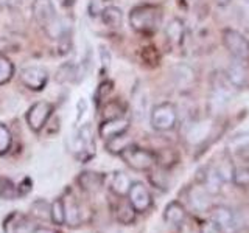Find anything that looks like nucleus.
<instances>
[{"mask_svg": "<svg viewBox=\"0 0 249 233\" xmlns=\"http://www.w3.org/2000/svg\"><path fill=\"white\" fill-rule=\"evenodd\" d=\"M35 20L42 27V30L54 41H62L69 36V27L54 11L50 0H35L33 2Z\"/></svg>", "mask_w": 249, "mask_h": 233, "instance_id": "nucleus-1", "label": "nucleus"}, {"mask_svg": "<svg viewBox=\"0 0 249 233\" xmlns=\"http://www.w3.org/2000/svg\"><path fill=\"white\" fill-rule=\"evenodd\" d=\"M162 19L160 8L156 5H139L129 13V25L137 33L150 34L159 28Z\"/></svg>", "mask_w": 249, "mask_h": 233, "instance_id": "nucleus-2", "label": "nucleus"}, {"mask_svg": "<svg viewBox=\"0 0 249 233\" xmlns=\"http://www.w3.org/2000/svg\"><path fill=\"white\" fill-rule=\"evenodd\" d=\"M233 90H235V87L229 83L226 73H215L212 76V89H210L209 106L215 112L221 111L224 106H228L231 98L233 97Z\"/></svg>", "mask_w": 249, "mask_h": 233, "instance_id": "nucleus-3", "label": "nucleus"}, {"mask_svg": "<svg viewBox=\"0 0 249 233\" xmlns=\"http://www.w3.org/2000/svg\"><path fill=\"white\" fill-rule=\"evenodd\" d=\"M120 157L129 168L136 171H150L154 166V163L158 162L156 155L151 151L132 143L120 152Z\"/></svg>", "mask_w": 249, "mask_h": 233, "instance_id": "nucleus-4", "label": "nucleus"}, {"mask_svg": "<svg viewBox=\"0 0 249 233\" xmlns=\"http://www.w3.org/2000/svg\"><path fill=\"white\" fill-rule=\"evenodd\" d=\"M150 121L153 129L159 132H168L173 131L178 124V109L173 103H160L153 107Z\"/></svg>", "mask_w": 249, "mask_h": 233, "instance_id": "nucleus-5", "label": "nucleus"}, {"mask_svg": "<svg viewBox=\"0 0 249 233\" xmlns=\"http://www.w3.org/2000/svg\"><path fill=\"white\" fill-rule=\"evenodd\" d=\"M210 221H212L221 233H238L241 229L240 216L232 208L226 205H218L210 212Z\"/></svg>", "mask_w": 249, "mask_h": 233, "instance_id": "nucleus-6", "label": "nucleus"}, {"mask_svg": "<svg viewBox=\"0 0 249 233\" xmlns=\"http://www.w3.org/2000/svg\"><path fill=\"white\" fill-rule=\"evenodd\" d=\"M223 44L233 58L238 61H248L249 59V41L233 28H224L223 30Z\"/></svg>", "mask_w": 249, "mask_h": 233, "instance_id": "nucleus-7", "label": "nucleus"}, {"mask_svg": "<svg viewBox=\"0 0 249 233\" xmlns=\"http://www.w3.org/2000/svg\"><path fill=\"white\" fill-rule=\"evenodd\" d=\"M73 150L76 152V157L81 162H88L95 155V142H93L90 123H86L78 129L73 138Z\"/></svg>", "mask_w": 249, "mask_h": 233, "instance_id": "nucleus-8", "label": "nucleus"}, {"mask_svg": "<svg viewBox=\"0 0 249 233\" xmlns=\"http://www.w3.org/2000/svg\"><path fill=\"white\" fill-rule=\"evenodd\" d=\"M171 78H173L175 87L181 93H189L193 90L195 84H196V72L189 64L179 62L171 70Z\"/></svg>", "mask_w": 249, "mask_h": 233, "instance_id": "nucleus-9", "label": "nucleus"}, {"mask_svg": "<svg viewBox=\"0 0 249 233\" xmlns=\"http://www.w3.org/2000/svg\"><path fill=\"white\" fill-rule=\"evenodd\" d=\"M128 198H129V204L132 205V208H134L137 213H145L146 210H150V207L153 205L151 193L148 191L145 183H142V182L131 183Z\"/></svg>", "mask_w": 249, "mask_h": 233, "instance_id": "nucleus-10", "label": "nucleus"}, {"mask_svg": "<svg viewBox=\"0 0 249 233\" xmlns=\"http://www.w3.org/2000/svg\"><path fill=\"white\" fill-rule=\"evenodd\" d=\"M52 112H53V106L50 103H47V101H39V103H35L27 112L28 126L35 132H39L45 126V123L50 118Z\"/></svg>", "mask_w": 249, "mask_h": 233, "instance_id": "nucleus-11", "label": "nucleus"}, {"mask_svg": "<svg viewBox=\"0 0 249 233\" xmlns=\"http://www.w3.org/2000/svg\"><path fill=\"white\" fill-rule=\"evenodd\" d=\"M20 81L25 87L37 92L45 87L47 81H49V73H47L45 68L39 66H30V67L22 68Z\"/></svg>", "mask_w": 249, "mask_h": 233, "instance_id": "nucleus-12", "label": "nucleus"}, {"mask_svg": "<svg viewBox=\"0 0 249 233\" xmlns=\"http://www.w3.org/2000/svg\"><path fill=\"white\" fill-rule=\"evenodd\" d=\"M129 128V120L124 118V116H115V118H107L103 120L100 124V137H103L106 140L117 137V135H122L124 132L128 131Z\"/></svg>", "mask_w": 249, "mask_h": 233, "instance_id": "nucleus-13", "label": "nucleus"}, {"mask_svg": "<svg viewBox=\"0 0 249 233\" xmlns=\"http://www.w3.org/2000/svg\"><path fill=\"white\" fill-rule=\"evenodd\" d=\"M210 196L212 194L207 193V190L202 185H195L189 190L187 200H189L190 207L195 212H207L210 208Z\"/></svg>", "mask_w": 249, "mask_h": 233, "instance_id": "nucleus-14", "label": "nucleus"}, {"mask_svg": "<svg viewBox=\"0 0 249 233\" xmlns=\"http://www.w3.org/2000/svg\"><path fill=\"white\" fill-rule=\"evenodd\" d=\"M243 61H233L226 68V76H228L229 83L233 85L235 89H245L249 84V76H248V70L246 67L241 64Z\"/></svg>", "mask_w": 249, "mask_h": 233, "instance_id": "nucleus-15", "label": "nucleus"}, {"mask_svg": "<svg viewBox=\"0 0 249 233\" xmlns=\"http://www.w3.org/2000/svg\"><path fill=\"white\" fill-rule=\"evenodd\" d=\"M185 217H187V212L179 200L170 202L165 207V210H163V221L168 225H173V227H181L185 222Z\"/></svg>", "mask_w": 249, "mask_h": 233, "instance_id": "nucleus-16", "label": "nucleus"}, {"mask_svg": "<svg viewBox=\"0 0 249 233\" xmlns=\"http://www.w3.org/2000/svg\"><path fill=\"white\" fill-rule=\"evenodd\" d=\"M78 183L88 193H97L105 183V174L95 173V171H83L78 176Z\"/></svg>", "mask_w": 249, "mask_h": 233, "instance_id": "nucleus-17", "label": "nucleus"}, {"mask_svg": "<svg viewBox=\"0 0 249 233\" xmlns=\"http://www.w3.org/2000/svg\"><path fill=\"white\" fill-rule=\"evenodd\" d=\"M199 182L201 185L204 186L207 190V193H210L213 196V194H218L221 190V185L224 183L223 179L218 174V171L215 169L213 165H210L204 169V174L199 176Z\"/></svg>", "mask_w": 249, "mask_h": 233, "instance_id": "nucleus-18", "label": "nucleus"}, {"mask_svg": "<svg viewBox=\"0 0 249 233\" xmlns=\"http://www.w3.org/2000/svg\"><path fill=\"white\" fill-rule=\"evenodd\" d=\"M165 37L171 45H175V47L182 45L184 37H185V23L182 22V19L175 17L167 23Z\"/></svg>", "mask_w": 249, "mask_h": 233, "instance_id": "nucleus-19", "label": "nucleus"}, {"mask_svg": "<svg viewBox=\"0 0 249 233\" xmlns=\"http://www.w3.org/2000/svg\"><path fill=\"white\" fill-rule=\"evenodd\" d=\"M131 179L126 173L123 171H115L112 174V181H111V190L112 193H115L117 196H128L129 188H131Z\"/></svg>", "mask_w": 249, "mask_h": 233, "instance_id": "nucleus-20", "label": "nucleus"}, {"mask_svg": "<svg viewBox=\"0 0 249 233\" xmlns=\"http://www.w3.org/2000/svg\"><path fill=\"white\" fill-rule=\"evenodd\" d=\"M210 128H212V124L207 123V121L193 123L189 128V131H187V140H189L190 143H195V145L201 143L202 140H206V137L209 135Z\"/></svg>", "mask_w": 249, "mask_h": 233, "instance_id": "nucleus-21", "label": "nucleus"}, {"mask_svg": "<svg viewBox=\"0 0 249 233\" xmlns=\"http://www.w3.org/2000/svg\"><path fill=\"white\" fill-rule=\"evenodd\" d=\"M101 19H103L105 25L111 27V28H117L122 25L123 22V13L120 8L117 6H107L101 13Z\"/></svg>", "mask_w": 249, "mask_h": 233, "instance_id": "nucleus-22", "label": "nucleus"}, {"mask_svg": "<svg viewBox=\"0 0 249 233\" xmlns=\"http://www.w3.org/2000/svg\"><path fill=\"white\" fill-rule=\"evenodd\" d=\"M11 217L14 222H11L10 217L6 219V224H5L6 233H28V224L25 221V217L19 213L11 215Z\"/></svg>", "mask_w": 249, "mask_h": 233, "instance_id": "nucleus-23", "label": "nucleus"}, {"mask_svg": "<svg viewBox=\"0 0 249 233\" xmlns=\"http://www.w3.org/2000/svg\"><path fill=\"white\" fill-rule=\"evenodd\" d=\"M117 219L122 224H131L136 219V210L132 208L129 202H122L117 207Z\"/></svg>", "mask_w": 249, "mask_h": 233, "instance_id": "nucleus-24", "label": "nucleus"}, {"mask_svg": "<svg viewBox=\"0 0 249 233\" xmlns=\"http://www.w3.org/2000/svg\"><path fill=\"white\" fill-rule=\"evenodd\" d=\"M50 219L56 225H62L66 222V205L62 199H56L50 205Z\"/></svg>", "mask_w": 249, "mask_h": 233, "instance_id": "nucleus-25", "label": "nucleus"}, {"mask_svg": "<svg viewBox=\"0 0 249 233\" xmlns=\"http://www.w3.org/2000/svg\"><path fill=\"white\" fill-rule=\"evenodd\" d=\"M131 142H129V138L122 134V135H117V137H112V138H109L107 140V143H106V150L109 152H112V154H119L124 150L126 146H129Z\"/></svg>", "mask_w": 249, "mask_h": 233, "instance_id": "nucleus-26", "label": "nucleus"}, {"mask_svg": "<svg viewBox=\"0 0 249 233\" xmlns=\"http://www.w3.org/2000/svg\"><path fill=\"white\" fill-rule=\"evenodd\" d=\"M215 169L218 171V174H220V177L223 179V182H232V177H233V171H235V168H233V163L231 159H223L220 160V163L218 165H213Z\"/></svg>", "mask_w": 249, "mask_h": 233, "instance_id": "nucleus-27", "label": "nucleus"}, {"mask_svg": "<svg viewBox=\"0 0 249 233\" xmlns=\"http://www.w3.org/2000/svg\"><path fill=\"white\" fill-rule=\"evenodd\" d=\"M18 194V186H16L10 179L6 177H0V199H6V200H11Z\"/></svg>", "mask_w": 249, "mask_h": 233, "instance_id": "nucleus-28", "label": "nucleus"}, {"mask_svg": "<svg viewBox=\"0 0 249 233\" xmlns=\"http://www.w3.org/2000/svg\"><path fill=\"white\" fill-rule=\"evenodd\" d=\"M14 75V66L13 62L3 54H0V85L8 83Z\"/></svg>", "mask_w": 249, "mask_h": 233, "instance_id": "nucleus-29", "label": "nucleus"}, {"mask_svg": "<svg viewBox=\"0 0 249 233\" xmlns=\"http://www.w3.org/2000/svg\"><path fill=\"white\" fill-rule=\"evenodd\" d=\"M232 182L235 183L240 188H245V186H249V168L248 166H238L233 171V177Z\"/></svg>", "mask_w": 249, "mask_h": 233, "instance_id": "nucleus-30", "label": "nucleus"}, {"mask_svg": "<svg viewBox=\"0 0 249 233\" xmlns=\"http://www.w3.org/2000/svg\"><path fill=\"white\" fill-rule=\"evenodd\" d=\"M11 143H13V137H11L10 129H8L5 124L0 123V155L10 151Z\"/></svg>", "mask_w": 249, "mask_h": 233, "instance_id": "nucleus-31", "label": "nucleus"}, {"mask_svg": "<svg viewBox=\"0 0 249 233\" xmlns=\"http://www.w3.org/2000/svg\"><path fill=\"white\" fill-rule=\"evenodd\" d=\"M134 111L139 116H142L146 111V95L142 89H137L134 93Z\"/></svg>", "mask_w": 249, "mask_h": 233, "instance_id": "nucleus-32", "label": "nucleus"}, {"mask_svg": "<svg viewBox=\"0 0 249 233\" xmlns=\"http://www.w3.org/2000/svg\"><path fill=\"white\" fill-rule=\"evenodd\" d=\"M66 221L70 225H76L80 222V210H78L75 204H70L66 207Z\"/></svg>", "mask_w": 249, "mask_h": 233, "instance_id": "nucleus-33", "label": "nucleus"}, {"mask_svg": "<svg viewBox=\"0 0 249 233\" xmlns=\"http://www.w3.org/2000/svg\"><path fill=\"white\" fill-rule=\"evenodd\" d=\"M112 90V83L111 81H105V83H101L100 84V87H98V90H97V101H100V100H103V98H106L107 97V93Z\"/></svg>", "mask_w": 249, "mask_h": 233, "instance_id": "nucleus-34", "label": "nucleus"}, {"mask_svg": "<svg viewBox=\"0 0 249 233\" xmlns=\"http://www.w3.org/2000/svg\"><path fill=\"white\" fill-rule=\"evenodd\" d=\"M237 155L243 160V162H249V142H246L245 145L238 146L237 150Z\"/></svg>", "mask_w": 249, "mask_h": 233, "instance_id": "nucleus-35", "label": "nucleus"}, {"mask_svg": "<svg viewBox=\"0 0 249 233\" xmlns=\"http://www.w3.org/2000/svg\"><path fill=\"white\" fill-rule=\"evenodd\" d=\"M201 233H221V232H220V229H218L212 221H209V222L202 224Z\"/></svg>", "mask_w": 249, "mask_h": 233, "instance_id": "nucleus-36", "label": "nucleus"}, {"mask_svg": "<svg viewBox=\"0 0 249 233\" xmlns=\"http://www.w3.org/2000/svg\"><path fill=\"white\" fill-rule=\"evenodd\" d=\"M22 3V0H0V8H13Z\"/></svg>", "mask_w": 249, "mask_h": 233, "instance_id": "nucleus-37", "label": "nucleus"}, {"mask_svg": "<svg viewBox=\"0 0 249 233\" xmlns=\"http://www.w3.org/2000/svg\"><path fill=\"white\" fill-rule=\"evenodd\" d=\"M33 233H58V232H54L53 229H47V227H39L36 229Z\"/></svg>", "mask_w": 249, "mask_h": 233, "instance_id": "nucleus-38", "label": "nucleus"}, {"mask_svg": "<svg viewBox=\"0 0 249 233\" xmlns=\"http://www.w3.org/2000/svg\"><path fill=\"white\" fill-rule=\"evenodd\" d=\"M213 2L216 5H220V6H226V5H229L231 3V0H213Z\"/></svg>", "mask_w": 249, "mask_h": 233, "instance_id": "nucleus-39", "label": "nucleus"}, {"mask_svg": "<svg viewBox=\"0 0 249 233\" xmlns=\"http://www.w3.org/2000/svg\"><path fill=\"white\" fill-rule=\"evenodd\" d=\"M246 2H249V0H246Z\"/></svg>", "mask_w": 249, "mask_h": 233, "instance_id": "nucleus-40", "label": "nucleus"}]
</instances>
